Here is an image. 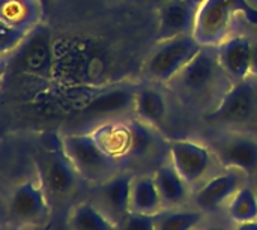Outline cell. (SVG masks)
Instances as JSON below:
<instances>
[{"label":"cell","instance_id":"1","mask_svg":"<svg viewBox=\"0 0 257 230\" xmlns=\"http://www.w3.org/2000/svg\"><path fill=\"white\" fill-rule=\"evenodd\" d=\"M233 84L221 66L217 45H203L167 87L182 105L206 114L221 102Z\"/></svg>","mask_w":257,"mask_h":230},{"label":"cell","instance_id":"2","mask_svg":"<svg viewBox=\"0 0 257 230\" xmlns=\"http://www.w3.org/2000/svg\"><path fill=\"white\" fill-rule=\"evenodd\" d=\"M203 121L220 131H236L257 136V77L235 83L221 102L203 114Z\"/></svg>","mask_w":257,"mask_h":230},{"label":"cell","instance_id":"3","mask_svg":"<svg viewBox=\"0 0 257 230\" xmlns=\"http://www.w3.org/2000/svg\"><path fill=\"white\" fill-rule=\"evenodd\" d=\"M60 142L75 172L84 182L99 185L123 170V164L98 142L93 133L65 134Z\"/></svg>","mask_w":257,"mask_h":230},{"label":"cell","instance_id":"4","mask_svg":"<svg viewBox=\"0 0 257 230\" xmlns=\"http://www.w3.org/2000/svg\"><path fill=\"white\" fill-rule=\"evenodd\" d=\"M238 15L257 24V8L248 0H205L197 8L194 38L202 45H218L232 36Z\"/></svg>","mask_w":257,"mask_h":230},{"label":"cell","instance_id":"5","mask_svg":"<svg viewBox=\"0 0 257 230\" xmlns=\"http://www.w3.org/2000/svg\"><path fill=\"white\" fill-rule=\"evenodd\" d=\"M203 45L194 35H182L160 41L145 63V75L151 83L167 84L188 65Z\"/></svg>","mask_w":257,"mask_h":230},{"label":"cell","instance_id":"6","mask_svg":"<svg viewBox=\"0 0 257 230\" xmlns=\"http://www.w3.org/2000/svg\"><path fill=\"white\" fill-rule=\"evenodd\" d=\"M169 161L193 191L214 176L215 164H220L208 145L188 139L169 140Z\"/></svg>","mask_w":257,"mask_h":230},{"label":"cell","instance_id":"7","mask_svg":"<svg viewBox=\"0 0 257 230\" xmlns=\"http://www.w3.org/2000/svg\"><path fill=\"white\" fill-rule=\"evenodd\" d=\"M36 172L48 200L68 196L75 188L77 178H80L68 158L60 139L38 155Z\"/></svg>","mask_w":257,"mask_h":230},{"label":"cell","instance_id":"8","mask_svg":"<svg viewBox=\"0 0 257 230\" xmlns=\"http://www.w3.org/2000/svg\"><path fill=\"white\" fill-rule=\"evenodd\" d=\"M223 169H238L247 175L257 172V136L220 131L208 145Z\"/></svg>","mask_w":257,"mask_h":230},{"label":"cell","instance_id":"9","mask_svg":"<svg viewBox=\"0 0 257 230\" xmlns=\"http://www.w3.org/2000/svg\"><path fill=\"white\" fill-rule=\"evenodd\" d=\"M248 182V175L238 169H224L215 173L191 194L193 205L206 215L214 214L229 203L233 194Z\"/></svg>","mask_w":257,"mask_h":230},{"label":"cell","instance_id":"10","mask_svg":"<svg viewBox=\"0 0 257 230\" xmlns=\"http://www.w3.org/2000/svg\"><path fill=\"white\" fill-rule=\"evenodd\" d=\"M8 209L11 218L23 226H39L48 220L50 200L39 179H27L11 193Z\"/></svg>","mask_w":257,"mask_h":230},{"label":"cell","instance_id":"11","mask_svg":"<svg viewBox=\"0 0 257 230\" xmlns=\"http://www.w3.org/2000/svg\"><path fill=\"white\" fill-rule=\"evenodd\" d=\"M126 125V149L123 166L130 163H151L157 158L169 157V140H164L161 131L148 125L139 118H130Z\"/></svg>","mask_w":257,"mask_h":230},{"label":"cell","instance_id":"12","mask_svg":"<svg viewBox=\"0 0 257 230\" xmlns=\"http://www.w3.org/2000/svg\"><path fill=\"white\" fill-rule=\"evenodd\" d=\"M137 86L120 84L96 93L81 110L84 121L93 122L99 119H117L134 113Z\"/></svg>","mask_w":257,"mask_h":230},{"label":"cell","instance_id":"13","mask_svg":"<svg viewBox=\"0 0 257 230\" xmlns=\"http://www.w3.org/2000/svg\"><path fill=\"white\" fill-rule=\"evenodd\" d=\"M133 170H120L105 182L96 185V205L116 224L130 212L131 187L134 179Z\"/></svg>","mask_w":257,"mask_h":230},{"label":"cell","instance_id":"14","mask_svg":"<svg viewBox=\"0 0 257 230\" xmlns=\"http://www.w3.org/2000/svg\"><path fill=\"white\" fill-rule=\"evenodd\" d=\"M197 8L185 0H172L158 6V41L172 39L182 35H193Z\"/></svg>","mask_w":257,"mask_h":230},{"label":"cell","instance_id":"15","mask_svg":"<svg viewBox=\"0 0 257 230\" xmlns=\"http://www.w3.org/2000/svg\"><path fill=\"white\" fill-rule=\"evenodd\" d=\"M14 51H17L15 60L21 69L36 74L45 72L50 65V30L38 24Z\"/></svg>","mask_w":257,"mask_h":230},{"label":"cell","instance_id":"16","mask_svg":"<svg viewBox=\"0 0 257 230\" xmlns=\"http://www.w3.org/2000/svg\"><path fill=\"white\" fill-rule=\"evenodd\" d=\"M251 45L253 42L241 35L229 36L226 41L217 45L221 66L233 83H238L250 75Z\"/></svg>","mask_w":257,"mask_h":230},{"label":"cell","instance_id":"17","mask_svg":"<svg viewBox=\"0 0 257 230\" xmlns=\"http://www.w3.org/2000/svg\"><path fill=\"white\" fill-rule=\"evenodd\" d=\"M134 113L136 118L163 133L169 122V102L155 83L137 86Z\"/></svg>","mask_w":257,"mask_h":230},{"label":"cell","instance_id":"18","mask_svg":"<svg viewBox=\"0 0 257 230\" xmlns=\"http://www.w3.org/2000/svg\"><path fill=\"white\" fill-rule=\"evenodd\" d=\"M152 175L158 193L161 196L164 209L185 206V203L191 199L193 190L185 182V179L178 173V170L173 167L170 161L160 164Z\"/></svg>","mask_w":257,"mask_h":230},{"label":"cell","instance_id":"19","mask_svg":"<svg viewBox=\"0 0 257 230\" xmlns=\"http://www.w3.org/2000/svg\"><path fill=\"white\" fill-rule=\"evenodd\" d=\"M44 17L38 0H0V21L30 32Z\"/></svg>","mask_w":257,"mask_h":230},{"label":"cell","instance_id":"20","mask_svg":"<svg viewBox=\"0 0 257 230\" xmlns=\"http://www.w3.org/2000/svg\"><path fill=\"white\" fill-rule=\"evenodd\" d=\"M164 209L154 175H136L131 187L130 211L148 215H157Z\"/></svg>","mask_w":257,"mask_h":230},{"label":"cell","instance_id":"21","mask_svg":"<svg viewBox=\"0 0 257 230\" xmlns=\"http://www.w3.org/2000/svg\"><path fill=\"white\" fill-rule=\"evenodd\" d=\"M66 224L69 230H119L117 224L92 202H80L72 206Z\"/></svg>","mask_w":257,"mask_h":230},{"label":"cell","instance_id":"22","mask_svg":"<svg viewBox=\"0 0 257 230\" xmlns=\"http://www.w3.org/2000/svg\"><path fill=\"white\" fill-rule=\"evenodd\" d=\"M206 214L196 206L163 209L157 214L155 230H197L205 221Z\"/></svg>","mask_w":257,"mask_h":230},{"label":"cell","instance_id":"23","mask_svg":"<svg viewBox=\"0 0 257 230\" xmlns=\"http://www.w3.org/2000/svg\"><path fill=\"white\" fill-rule=\"evenodd\" d=\"M227 218L233 223H245L257 220V188L248 182L242 185L224 208Z\"/></svg>","mask_w":257,"mask_h":230},{"label":"cell","instance_id":"24","mask_svg":"<svg viewBox=\"0 0 257 230\" xmlns=\"http://www.w3.org/2000/svg\"><path fill=\"white\" fill-rule=\"evenodd\" d=\"M29 35L27 30L17 29L14 26H9L6 23L0 21V51L2 54L12 53L20 47V44L26 39Z\"/></svg>","mask_w":257,"mask_h":230},{"label":"cell","instance_id":"25","mask_svg":"<svg viewBox=\"0 0 257 230\" xmlns=\"http://www.w3.org/2000/svg\"><path fill=\"white\" fill-rule=\"evenodd\" d=\"M119 230H155L157 229V215L128 212L119 223Z\"/></svg>","mask_w":257,"mask_h":230},{"label":"cell","instance_id":"26","mask_svg":"<svg viewBox=\"0 0 257 230\" xmlns=\"http://www.w3.org/2000/svg\"><path fill=\"white\" fill-rule=\"evenodd\" d=\"M250 74L257 77V42L251 45V65H250Z\"/></svg>","mask_w":257,"mask_h":230},{"label":"cell","instance_id":"27","mask_svg":"<svg viewBox=\"0 0 257 230\" xmlns=\"http://www.w3.org/2000/svg\"><path fill=\"white\" fill-rule=\"evenodd\" d=\"M232 230H257V220L256 221H245V223L233 224Z\"/></svg>","mask_w":257,"mask_h":230},{"label":"cell","instance_id":"28","mask_svg":"<svg viewBox=\"0 0 257 230\" xmlns=\"http://www.w3.org/2000/svg\"><path fill=\"white\" fill-rule=\"evenodd\" d=\"M197 230H230L227 226L220 224V223H212V224H206V226H200Z\"/></svg>","mask_w":257,"mask_h":230},{"label":"cell","instance_id":"29","mask_svg":"<svg viewBox=\"0 0 257 230\" xmlns=\"http://www.w3.org/2000/svg\"><path fill=\"white\" fill-rule=\"evenodd\" d=\"M38 2H39V5H41V8H42L44 17H45L47 12H48V8H50V5H51V0H38Z\"/></svg>","mask_w":257,"mask_h":230},{"label":"cell","instance_id":"30","mask_svg":"<svg viewBox=\"0 0 257 230\" xmlns=\"http://www.w3.org/2000/svg\"><path fill=\"white\" fill-rule=\"evenodd\" d=\"M185 2H187V3H190V5H191V6H194V8H199L205 0H185Z\"/></svg>","mask_w":257,"mask_h":230},{"label":"cell","instance_id":"31","mask_svg":"<svg viewBox=\"0 0 257 230\" xmlns=\"http://www.w3.org/2000/svg\"><path fill=\"white\" fill-rule=\"evenodd\" d=\"M51 230H69V227H68L66 223H63V224H60V226H54Z\"/></svg>","mask_w":257,"mask_h":230},{"label":"cell","instance_id":"32","mask_svg":"<svg viewBox=\"0 0 257 230\" xmlns=\"http://www.w3.org/2000/svg\"><path fill=\"white\" fill-rule=\"evenodd\" d=\"M152 2H155L158 6H161V5H164V3H167V2H172V0H152Z\"/></svg>","mask_w":257,"mask_h":230},{"label":"cell","instance_id":"33","mask_svg":"<svg viewBox=\"0 0 257 230\" xmlns=\"http://www.w3.org/2000/svg\"><path fill=\"white\" fill-rule=\"evenodd\" d=\"M256 188H257V181H256Z\"/></svg>","mask_w":257,"mask_h":230}]
</instances>
